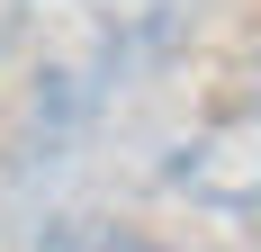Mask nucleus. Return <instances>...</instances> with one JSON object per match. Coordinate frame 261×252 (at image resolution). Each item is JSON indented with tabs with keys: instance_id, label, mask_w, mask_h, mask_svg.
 <instances>
[]
</instances>
